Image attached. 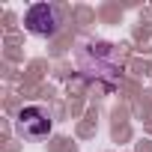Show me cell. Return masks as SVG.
Wrapping results in <instances>:
<instances>
[{
    "label": "cell",
    "instance_id": "cell-1",
    "mask_svg": "<svg viewBox=\"0 0 152 152\" xmlns=\"http://www.w3.org/2000/svg\"><path fill=\"white\" fill-rule=\"evenodd\" d=\"M18 131L24 137H33V140H42L51 134V116L42 110V107H24L18 113Z\"/></svg>",
    "mask_w": 152,
    "mask_h": 152
},
{
    "label": "cell",
    "instance_id": "cell-2",
    "mask_svg": "<svg viewBox=\"0 0 152 152\" xmlns=\"http://www.w3.org/2000/svg\"><path fill=\"white\" fill-rule=\"evenodd\" d=\"M27 27H30L33 33H39V36H51V33L57 30V15H54V9H51L48 3L30 6V12H27Z\"/></svg>",
    "mask_w": 152,
    "mask_h": 152
}]
</instances>
